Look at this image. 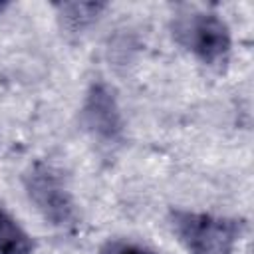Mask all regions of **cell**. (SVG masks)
Masks as SVG:
<instances>
[{"mask_svg": "<svg viewBox=\"0 0 254 254\" xmlns=\"http://www.w3.org/2000/svg\"><path fill=\"white\" fill-rule=\"evenodd\" d=\"M83 127L101 143L113 145L123 139V117L113 89L103 83H91L81 107Z\"/></svg>", "mask_w": 254, "mask_h": 254, "instance_id": "cell-4", "label": "cell"}, {"mask_svg": "<svg viewBox=\"0 0 254 254\" xmlns=\"http://www.w3.org/2000/svg\"><path fill=\"white\" fill-rule=\"evenodd\" d=\"M173 38L202 64H224L230 52V30L222 18L210 12L179 14L171 24Z\"/></svg>", "mask_w": 254, "mask_h": 254, "instance_id": "cell-2", "label": "cell"}, {"mask_svg": "<svg viewBox=\"0 0 254 254\" xmlns=\"http://www.w3.org/2000/svg\"><path fill=\"white\" fill-rule=\"evenodd\" d=\"M99 254H157L147 246H141L137 242L129 240H109L103 244Z\"/></svg>", "mask_w": 254, "mask_h": 254, "instance_id": "cell-7", "label": "cell"}, {"mask_svg": "<svg viewBox=\"0 0 254 254\" xmlns=\"http://www.w3.org/2000/svg\"><path fill=\"white\" fill-rule=\"evenodd\" d=\"M32 236L4 210H0V254H32Z\"/></svg>", "mask_w": 254, "mask_h": 254, "instance_id": "cell-6", "label": "cell"}, {"mask_svg": "<svg viewBox=\"0 0 254 254\" xmlns=\"http://www.w3.org/2000/svg\"><path fill=\"white\" fill-rule=\"evenodd\" d=\"M24 189L28 198L40 214L54 226L69 228L75 224V204L62 173L48 163H34L24 175Z\"/></svg>", "mask_w": 254, "mask_h": 254, "instance_id": "cell-3", "label": "cell"}, {"mask_svg": "<svg viewBox=\"0 0 254 254\" xmlns=\"http://www.w3.org/2000/svg\"><path fill=\"white\" fill-rule=\"evenodd\" d=\"M169 224L189 254H232L244 222L206 212L171 208Z\"/></svg>", "mask_w": 254, "mask_h": 254, "instance_id": "cell-1", "label": "cell"}, {"mask_svg": "<svg viewBox=\"0 0 254 254\" xmlns=\"http://www.w3.org/2000/svg\"><path fill=\"white\" fill-rule=\"evenodd\" d=\"M56 8L60 12V20L65 30L81 32L97 20V16L105 10V4H101V2H64V4H58Z\"/></svg>", "mask_w": 254, "mask_h": 254, "instance_id": "cell-5", "label": "cell"}]
</instances>
